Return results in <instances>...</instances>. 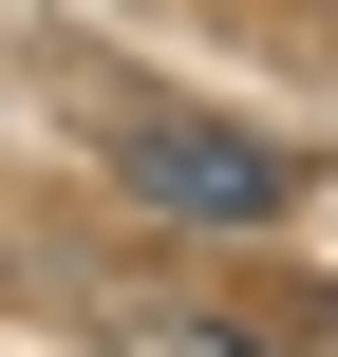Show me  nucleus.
I'll use <instances>...</instances> for the list:
<instances>
[{
    "label": "nucleus",
    "instance_id": "obj_1",
    "mask_svg": "<svg viewBox=\"0 0 338 357\" xmlns=\"http://www.w3.org/2000/svg\"><path fill=\"white\" fill-rule=\"evenodd\" d=\"M113 151H132V188H151L169 226H282V207H301V151H282V132H226V113H132Z\"/></svg>",
    "mask_w": 338,
    "mask_h": 357
},
{
    "label": "nucleus",
    "instance_id": "obj_2",
    "mask_svg": "<svg viewBox=\"0 0 338 357\" xmlns=\"http://www.w3.org/2000/svg\"><path fill=\"white\" fill-rule=\"evenodd\" d=\"M132 357H263V339H245V320H151Z\"/></svg>",
    "mask_w": 338,
    "mask_h": 357
}]
</instances>
